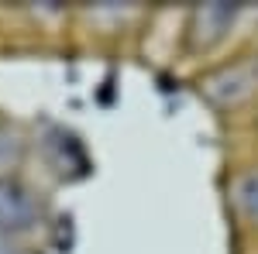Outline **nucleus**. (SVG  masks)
Instances as JSON below:
<instances>
[{
  "label": "nucleus",
  "mask_w": 258,
  "mask_h": 254,
  "mask_svg": "<svg viewBox=\"0 0 258 254\" xmlns=\"http://www.w3.org/2000/svg\"><path fill=\"white\" fill-rule=\"evenodd\" d=\"M200 97L214 110H238L248 100L258 97V52H244L234 59L210 65L197 79Z\"/></svg>",
  "instance_id": "f257e3e1"
},
{
  "label": "nucleus",
  "mask_w": 258,
  "mask_h": 254,
  "mask_svg": "<svg viewBox=\"0 0 258 254\" xmlns=\"http://www.w3.org/2000/svg\"><path fill=\"white\" fill-rule=\"evenodd\" d=\"M45 220L41 193L18 172H0V240L35 234Z\"/></svg>",
  "instance_id": "f03ea898"
},
{
  "label": "nucleus",
  "mask_w": 258,
  "mask_h": 254,
  "mask_svg": "<svg viewBox=\"0 0 258 254\" xmlns=\"http://www.w3.org/2000/svg\"><path fill=\"white\" fill-rule=\"evenodd\" d=\"M238 21V7L234 4H200L186 14L182 35H186V52L189 55H207L214 52L220 41L231 35Z\"/></svg>",
  "instance_id": "7ed1b4c3"
},
{
  "label": "nucleus",
  "mask_w": 258,
  "mask_h": 254,
  "mask_svg": "<svg viewBox=\"0 0 258 254\" xmlns=\"http://www.w3.org/2000/svg\"><path fill=\"white\" fill-rule=\"evenodd\" d=\"M234 206L241 210V216L248 223L258 227V168H248V172L238 176V182H234Z\"/></svg>",
  "instance_id": "20e7f679"
}]
</instances>
